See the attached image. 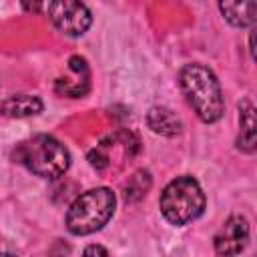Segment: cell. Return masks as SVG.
Segmentation results:
<instances>
[{
    "instance_id": "6",
    "label": "cell",
    "mask_w": 257,
    "mask_h": 257,
    "mask_svg": "<svg viewBox=\"0 0 257 257\" xmlns=\"http://www.w3.org/2000/svg\"><path fill=\"white\" fill-rule=\"evenodd\" d=\"M249 243V221L243 215H231L215 235V251L219 255H237Z\"/></svg>"
},
{
    "instance_id": "4",
    "label": "cell",
    "mask_w": 257,
    "mask_h": 257,
    "mask_svg": "<svg viewBox=\"0 0 257 257\" xmlns=\"http://www.w3.org/2000/svg\"><path fill=\"white\" fill-rule=\"evenodd\" d=\"M159 207L169 223L181 227L195 221L205 211V193L193 177L183 175L163 189Z\"/></svg>"
},
{
    "instance_id": "8",
    "label": "cell",
    "mask_w": 257,
    "mask_h": 257,
    "mask_svg": "<svg viewBox=\"0 0 257 257\" xmlns=\"http://www.w3.org/2000/svg\"><path fill=\"white\" fill-rule=\"evenodd\" d=\"M42 110V100L34 94H14L0 102V114L10 118L34 116Z\"/></svg>"
},
{
    "instance_id": "13",
    "label": "cell",
    "mask_w": 257,
    "mask_h": 257,
    "mask_svg": "<svg viewBox=\"0 0 257 257\" xmlns=\"http://www.w3.org/2000/svg\"><path fill=\"white\" fill-rule=\"evenodd\" d=\"M84 255H108V251L104 247H98V245H90L84 249Z\"/></svg>"
},
{
    "instance_id": "3",
    "label": "cell",
    "mask_w": 257,
    "mask_h": 257,
    "mask_svg": "<svg viewBox=\"0 0 257 257\" xmlns=\"http://www.w3.org/2000/svg\"><path fill=\"white\" fill-rule=\"evenodd\" d=\"M116 197L108 187L90 189L74 199L66 211V229L72 235H90L100 231L112 217Z\"/></svg>"
},
{
    "instance_id": "12",
    "label": "cell",
    "mask_w": 257,
    "mask_h": 257,
    "mask_svg": "<svg viewBox=\"0 0 257 257\" xmlns=\"http://www.w3.org/2000/svg\"><path fill=\"white\" fill-rule=\"evenodd\" d=\"M20 4H22V8H24L26 12L36 14V12H40V10H42L44 0H20Z\"/></svg>"
},
{
    "instance_id": "1",
    "label": "cell",
    "mask_w": 257,
    "mask_h": 257,
    "mask_svg": "<svg viewBox=\"0 0 257 257\" xmlns=\"http://www.w3.org/2000/svg\"><path fill=\"white\" fill-rule=\"evenodd\" d=\"M179 80L189 104L203 122H217L223 116V92L213 70L199 62L185 64L181 68Z\"/></svg>"
},
{
    "instance_id": "11",
    "label": "cell",
    "mask_w": 257,
    "mask_h": 257,
    "mask_svg": "<svg viewBox=\"0 0 257 257\" xmlns=\"http://www.w3.org/2000/svg\"><path fill=\"white\" fill-rule=\"evenodd\" d=\"M88 159H90V165H92L94 169H104V167L108 165V157L102 155L100 151H92Z\"/></svg>"
},
{
    "instance_id": "7",
    "label": "cell",
    "mask_w": 257,
    "mask_h": 257,
    "mask_svg": "<svg viewBox=\"0 0 257 257\" xmlns=\"http://www.w3.org/2000/svg\"><path fill=\"white\" fill-rule=\"evenodd\" d=\"M223 18L235 26L245 28L255 22V0H217Z\"/></svg>"
},
{
    "instance_id": "10",
    "label": "cell",
    "mask_w": 257,
    "mask_h": 257,
    "mask_svg": "<svg viewBox=\"0 0 257 257\" xmlns=\"http://www.w3.org/2000/svg\"><path fill=\"white\" fill-rule=\"evenodd\" d=\"M239 139H237V147L245 153H253L255 151V108L249 100H243L239 104Z\"/></svg>"
},
{
    "instance_id": "2",
    "label": "cell",
    "mask_w": 257,
    "mask_h": 257,
    "mask_svg": "<svg viewBox=\"0 0 257 257\" xmlns=\"http://www.w3.org/2000/svg\"><path fill=\"white\" fill-rule=\"evenodd\" d=\"M14 159L30 173L44 179H58L70 167L66 147L50 135H34L32 139L20 143L14 151Z\"/></svg>"
},
{
    "instance_id": "5",
    "label": "cell",
    "mask_w": 257,
    "mask_h": 257,
    "mask_svg": "<svg viewBox=\"0 0 257 257\" xmlns=\"http://www.w3.org/2000/svg\"><path fill=\"white\" fill-rule=\"evenodd\" d=\"M48 16L56 30L72 38L82 36L92 24V14L80 0H52Z\"/></svg>"
},
{
    "instance_id": "9",
    "label": "cell",
    "mask_w": 257,
    "mask_h": 257,
    "mask_svg": "<svg viewBox=\"0 0 257 257\" xmlns=\"http://www.w3.org/2000/svg\"><path fill=\"white\" fill-rule=\"evenodd\" d=\"M147 124L153 133L163 137H175L181 133V120L167 106H153L147 112Z\"/></svg>"
}]
</instances>
